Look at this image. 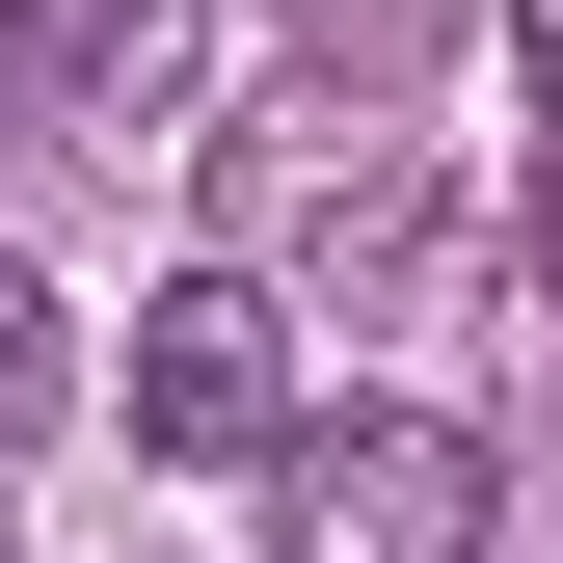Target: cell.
Here are the masks:
<instances>
[{"mask_svg": "<svg viewBox=\"0 0 563 563\" xmlns=\"http://www.w3.org/2000/svg\"><path fill=\"white\" fill-rule=\"evenodd\" d=\"M108 402H134V456H296V322L242 296V268H162L134 296V349H108Z\"/></svg>", "mask_w": 563, "mask_h": 563, "instance_id": "cell-3", "label": "cell"}, {"mask_svg": "<svg viewBox=\"0 0 563 563\" xmlns=\"http://www.w3.org/2000/svg\"><path fill=\"white\" fill-rule=\"evenodd\" d=\"M483 537H510V456H483L456 402H296L268 563H483Z\"/></svg>", "mask_w": 563, "mask_h": 563, "instance_id": "cell-2", "label": "cell"}, {"mask_svg": "<svg viewBox=\"0 0 563 563\" xmlns=\"http://www.w3.org/2000/svg\"><path fill=\"white\" fill-rule=\"evenodd\" d=\"M54 402H81V322H54V296H27V268H0V456H27V430H54Z\"/></svg>", "mask_w": 563, "mask_h": 563, "instance_id": "cell-5", "label": "cell"}, {"mask_svg": "<svg viewBox=\"0 0 563 563\" xmlns=\"http://www.w3.org/2000/svg\"><path fill=\"white\" fill-rule=\"evenodd\" d=\"M188 54H216V0H0V108L27 134H162Z\"/></svg>", "mask_w": 563, "mask_h": 563, "instance_id": "cell-4", "label": "cell"}, {"mask_svg": "<svg viewBox=\"0 0 563 563\" xmlns=\"http://www.w3.org/2000/svg\"><path fill=\"white\" fill-rule=\"evenodd\" d=\"M537 268H563V54H537Z\"/></svg>", "mask_w": 563, "mask_h": 563, "instance_id": "cell-6", "label": "cell"}, {"mask_svg": "<svg viewBox=\"0 0 563 563\" xmlns=\"http://www.w3.org/2000/svg\"><path fill=\"white\" fill-rule=\"evenodd\" d=\"M216 268H242L296 349H322V322H349V349H430V322H456V162H430L402 108L296 81V108L216 134Z\"/></svg>", "mask_w": 563, "mask_h": 563, "instance_id": "cell-1", "label": "cell"}]
</instances>
